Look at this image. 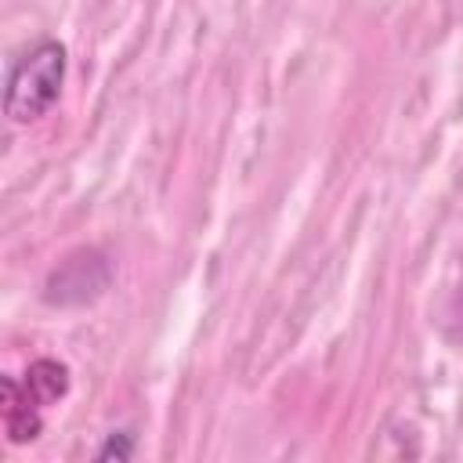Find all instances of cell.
<instances>
[{"label":"cell","instance_id":"cell-2","mask_svg":"<svg viewBox=\"0 0 463 463\" xmlns=\"http://www.w3.org/2000/svg\"><path fill=\"white\" fill-rule=\"evenodd\" d=\"M40 409H43V405L29 394L25 383H18L14 376H4V380H0V416H4L7 441H14V445L33 441V438L43 430Z\"/></svg>","mask_w":463,"mask_h":463},{"label":"cell","instance_id":"cell-4","mask_svg":"<svg viewBox=\"0 0 463 463\" xmlns=\"http://www.w3.org/2000/svg\"><path fill=\"white\" fill-rule=\"evenodd\" d=\"M130 456H134V438H130L127 430L109 434V441L98 449V459H101V463H109V459H130Z\"/></svg>","mask_w":463,"mask_h":463},{"label":"cell","instance_id":"cell-3","mask_svg":"<svg viewBox=\"0 0 463 463\" xmlns=\"http://www.w3.org/2000/svg\"><path fill=\"white\" fill-rule=\"evenodd\" d=\"M25 387H29V394L40 402V405H54L58 398H65V391H69V369L61 365V362H54V358H36L29 369H25V380H22Z\"/></svg>","mask_w":463,"mask_h":463},{"label":"cell","instance_id":"cell-1","mask_svg":"<svg viewBox=\"0 0 463 463\" xmlns=\"http://www.w3.org/2000/svg\"><path fill=\"white\" fill-rule=\"evenodd\" d=\"M61 83H65V43L58 40L33 43L7 72L4 116L11 123H36L58 101Z\"/></svg>","mask_w":463,"mask_h":463}]
</instances>
